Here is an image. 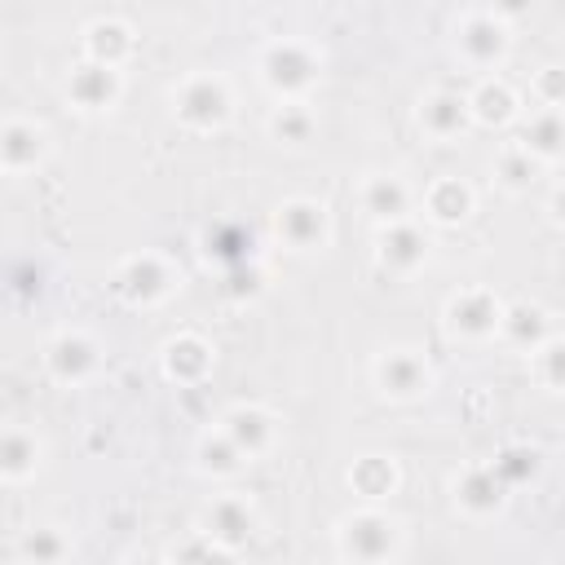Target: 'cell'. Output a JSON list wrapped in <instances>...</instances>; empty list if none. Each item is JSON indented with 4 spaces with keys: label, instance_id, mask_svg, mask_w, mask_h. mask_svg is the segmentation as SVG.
<instances>
[{
    "label": "cell",
    "instance_id": "1",
    "mask_svg": "<svg viewBox=\"0 0 565 565\" xmlns=\"http://www.w3.org/2000/svg\"><path fill=\"white\" fill-rule=\"evenodd\" d=\"M335 552L349 565H393L402 552V525L384 508H358L335 525Z\"/></svg>",
    "mask_w": 565,
    "mask_h": 565
},
{
    "label": "cell",
    "instance_id": "24",
    "mask_svg": "<svg viewBox=\"0 0 565 565\" xmlns=\"http://www.w3.org/2000/svg\"><path fill=\"white\" fill-rule=\"evenodd\" d=\"M512 349H521V353H534V349H543L556 331H552V322H547V313L539 309V305H530V300H516V305H508V313H503V331H499Z\"/></svg>",
    "mask_w": 565,
    "mask_h": 565
},
{
    "label": "cell",
    "instance_id": "12",
    "mask_svg": "<svg viewBox=\"0 0 565 565\" xmlns=\"http://www.w3.org/2000/svg\"><path fill=\"white\" fill-rule=\"evenodd\" d=\"M428 247H433L428 230L415 221H397V225H384L375 234V260H380V269H388L397 278H411L415 269H424Z\"/></svg>",
    "mask_w": 565,
    "mask_h": 565
},
{
    "label": "cell",
    "instance_id": "4",
    "mask_svg": "<svg viewBox=\"0 0 565 565\" xmlns=\"http://www.w3.org/2000/svg\"><path fill=\"white\" fill-rule=\"evenodd\" d=\"M455 49L472 71H494L512 49L508 18L499 9H463L455 22Z\"/></svg>",
    "mask_w": 565,
    "mask_h": 565
},
{
    "label": "cell",
    "instance_id": "27",
    "mask_svg": "<svg viewBox=\"0 0 565 565\" xmlns=\"http://www.w3.org/2000/svg\"><path fill=\"white\" fill-rule=\"evenodd\" d=\"M494 181L508 190V194H521V190H530L534 181H539V172H543V163L521 146V141H508L499 154H494Z\"/></svg>",
    "mask_w": 565,
    "mask_h": 565
},
{
    "label": "cell",
    "instance_id": "10",
    "mask_svg": "<svg viewBox=\"0 0 565 565\" xmlns=\"http://www.w3.org/2000/svg\"><path fill=\"white\" fill-rule=\"evenodd\" d=\"M66 102L75 106V110H84V115H102V110H110L119 97H124V71H115V66H102V62H93V57H79L71 71H66Z\"/></svg>",
    "mask_w": 565,
    "mask_h": 565
},
{
    "label": "cell",
    "instance_id": "7",
    "mask_svg": "<svg viewBox=\"0 0 565 565\" xmlns=\"http://www.w3.org/2000/svg\"><path fill=\"white\" fill-rule=\"evenodd\" d=\"M371 380L388 402H419L433 388V366L419 349L411 344H393L384 353H375L371 362Z\"/></svg>",
    "mask_w": 565,
    "mask_h": 565
},
{
    "label": "cell",
    "instance_id": "32",
    "mask_svg": "<svg viewBox=\"0 0 565 565\" xmlns=\"http://www.w3.org/2000/svg\"><path fill=\"white\" fill-rule=\"evenodd\" d=\"M530 88L543 110H565V66H539Z\"/></svg>",
    "mask_w": 565,
    "mask_h": 565
},
{
    "label": "cell",
    "instance_id": "21",
    "mask_svg": "<svg viewBox=\"0 0 565 565\" xmlns=\"http://www.w3.org/2000/svg\"><path fill=\"white\" fill-rule=\"evenodd\" d=\"M468 106H472V124H481V128H508L521 115V102H516L512 84L499 79V75H481L477 88L468 93Z\"/></svg>",
    "mask_w": 565,
    "mask_h": 565
},
{
    "label": "cell",
    "instance_id": "31",
    "mask_svg": "<svg viewBox=\"0 0 565 565\" xmlns=\"http://www.w3.org/2000/svg\"><path fill=\"white\" fill-rule=\"evenodd\" d=\"M534 468H539V455L525 450V446H508V450L494 459V472L503 477V486H521L525 477H534Z\"/></svg>",
    "mask_w": 565,
    "mask_h": 565
},
{
    "label": "cell",
    "instance_id": "2",
    "mask_svg": "<svg viewBox=\"0 0 565 565\" xmlns=\"http://www.w3.org/2000/svg\"><path fill=\"white\" fill-rule=\"evenodd\" d=\"M172 115L190 132H216L234 115V93L216 71H190L172 84Z\"/></svg>",
    "mask_w": 565,
    "mask_h": 565
},
{
    "label": "cell",
    "instance_id": "17",
    "mask_svg": "<svg viewBox=\"0 0 565 565\" xmlns=\"http://www.w3.org/2000/svg\"><path fill=\"white\" fill-rule=\"evenodd\" d=\"M419 128L424 137L433 141H455L472 128V106H468V93H450V88H437L419 102Z\"/></svg>",
    "mask_w": 565,
    "mask_h": 565
},
{
    "label": "cell",
    "instance_id": "26",
    "mask_svg": "<svg viewBox=\"0 0 565 565\" xmlns=\"http://www.w3.org/2000/svg\"><path fill=\"white\" fill-rule=\"evenodd\" d=\"M318 128V115L309 110V102H278L265 119V132L278 141V146H305Z\"/></svg>",
    "mask_w": 565,
    "mask_h": 565
},
{
    "label": "cell",
    "instance_id": "9",
    "mask_svg": "<svg viewBox=\"0 0 565 565\" xmlns=\"http://www.w3.org/2000/svg\"><path fill=\"white\" fill-rule=\"evenodd\" d=\"M274 234L291 252H322L331 238V216L318 199H287L274 207Z\"/></svg>",
    "mask_w": 565,
    "mask_h": 565
},
{
    "label": "cell",
    "instance_id": "11",
    "mask_svg": "<svg viewBox=\"0 0 565 565\" xmlns=\"http://www.w3.org/2000/svg\"><path fill=\"white\" fill-rule=\"evenodd\" d=\"M199 534L212 539L216 547H230L238 552L252 534H256V508L243 499V494H216L203 516H199Z\"/></svg>",
    "mask_w": 565,
    "mask_h": 565
},
{
    "label": "cell",
    "instance_id": "33",
    "mask_svg": "<svg viewBox=\"0 0 565 565\" xmlns=\"http://www.w3.org/2000/svg\"><path fill=\"white\" fill-rule=\"evenodd\" d=\"M547 216H552V221L565 230V181H561V185L547 194Z\"/></svg>",
    "mask_w": 565,
    "mask_h": 565
},
{
    "label": "cell",
    "instance_id": "13",
    "mask_svg": "<svg viewBox=\"0 0 565 565\" xmlns=\"http://www.w3.org/2000/svg\"><path fill=\"white\" fill-rule=\"evenodd\" d=\"M358 203H362V212L384 230V225L411 221L415 190H411L406 177H397V172H371V177L358 185Z\"/></svg>",
    "mask_w": 565,
    "mask_h": 565
},
{
    "label": "cell",
    "instance_id": "3",
    "mask_svg": "<svg viewBox=\"0 0 565 565\" xmlns=\"http://www.w3.org/2000/svg\"><path fill=\"white\" fill-rule=\"evenodd\" d=\"M260 84L278 97V102H305V93L313 88L318 79V53L305 44V40H269L260 49Z\"/></svg>",
    "mask_w": 565,
    "mask_h": 565
},
{
    "label": "cell",
    "instance_id": "16",
    "mask_svg": "<svg viewBox=\"0 0 565 565\" xmlns=\"http://www.w3.org/2000/svg\"><path fill=\"white\" fill-rule=\"evenodd\" d=\"M49 154V132L44 124L35 119H22V115H9L4 128H0V168L9 177H22V172H35Z\"/></svg>",
    "mask_w": 565,
    "mask_h": 565
},
{
    "label": "cell",
    "instance_id": "34",
    "mask_svg": "<svg viewBox=\"0 0 565 565\" xmlns=\"http://www.w3.org/2000/svg\"><path fill=\"white\" fill-rule=\"evenodd\" d=\"M132 565H159V561H132Z\"/></svg>",
    "mask_w": 565,
    "mask_h": 565
},
{
    "label": "cell",
    "instance_id": "23",
    "mask_svg": "<svg viewBox=\"0 0 565 565\" xmlns=\"http://www.w3.org/2000/svg\"><path fill=\"white\" fill-rule=\"evenodd\" d=\"M40 468V437L26 424H9L0 437V477L4 486H22Z\"/></svg>",
    "mask_w": 565,
    "mask_h": 565
},
{
    "label": "cell",
    "instance_id": "20",
    "mask_svg": "<svg viewBox=\"0 0 565 565\" xmlns=\"http://www.w3.org/2000/svg\"><path fill=\"white\" fill-rule=\"evenodd\" d=\"M132 26L124 22V18H115V13H97L88 26H84V57H93V62H102V66H124L128 62V53H132Z\"/></svg>",
    "mask_w": 565,
    "mask_h": 565
},
{
    "label": "cell",
    "instance_id": "28",
    "mask_svg": "<svg viewBox=\"0 0 565 565\" xmlns=\"http://www.w3.org/2000/svg\"><path fill=\"white\" fill-rule=\"evenodd\" d=\"M66 556H71V539L62 534V525H31L18 539L22 565H62Z\"/></svg>",
    "mask_w": 565,
    "mask_h": 565
},
{
    "label": "cell",
    "instance_id": "30",
    "mask_svg": "<svg viewBox=\"0 0 565 565\" xmlns=\"http://www.w3.org/2000/svg\"><path fill=\"white\" fill-rule=\"evenodd\" d=\"M530 366H534V375H539L543 388L565 393V335H552L543 349H534L530 353Z\"/></svg>",
    "mask_w": 565,
    "mask_h": 565
},
{
    "label": "cell",
    "instance_id": "18",
    "mask_svg": "<svg viewBox=\"0 0 565 565\" xmlns=\"http://www.w3.org/2000/svg\"><path fill=\"white\" fill-rule=\"evenodd\" d=\"M212 362H216L212 344H207L203 335H194V331L172 335V340L163 344V353H159V366H163V375H168L172 384H203L207 371H212Z\"/></svg>",
    "mask_w": 565,
    "mask_h": 565
},
{
    "label": "cell",
    "instance_id": "14",
    "mask_svg": "<svg viewBox=\"0 0 565 565\" xmlns=\"http://www.w3.org/2000/svg\"><path fill=\"white\" fill-rule=\"evenodd\" d=\"M221 433L243 450V459H260L278 446V419L265 411V406H252V402H238L221 415Z\"/></svg>",
    "mask_w": 565,
    "mask_h": 565
},
{
    "label": "cell",
    "instance_id": "22",
    "mask_svg": "<svg viewBox=\"0 0 565 565\" xmlns=\"http://www.w3.org/2000/svg\"><path fill=\"white\" fill-rule=\"evenodd\" d=\"M397 481H402V472L388 455H362V459L349 463V486L366 508H380L397 490Z\"/></svg>",
    "mask_w": 565,
    "mask_h": 565
},
{
    "label": "cell",
    "instance_id": "6",
    "mask_svg": "<svg viewBox=\"0 0 565 565\" xmlns=\"http://www.w3.org/2000/svg\"><path fill=\"white\" fill-rule=\"evenodd\" d=\"M110 287L119 291V300L150 309V305H159V300H168V296L177 291V269H172V260L159 256V252H132V256H124V260L115 265Z\"/></svg>",
    "mask_w": 565,
    "mask_h": 565
},
{
    "label": "cell",
    "instance_id": "19",
    "mask_svg": "<svg viewBox=\"0 0 565 565\" xmlns=\"http://www.w3.org/2000/svg\"><path fill=\"white\" fill-rule=\"evenodd\" d=\"M419 207L433 225H463L477 207V190L463 181V177H437L424 185L419 194Z\"/></svg>",
    "mask_w": 565,
    "mask_h": 565
},
{
    "label": "cell",
    "instance_id": "8",
    "mask_svg": "<svg viewBox=\"0 0 565 565\" xmlns=\"http://www.w3.org/2000/svg\"><path fill=\"white\" fill-rule=\"evenodd\" d=\"M97 366H102V349H97V340H93L88 331L66 327V331H57V335L44 344V371H49V380H57V384H66V388L93 380Z\"/></svg>",
    "mask_w": 565,
    "mask_h": 565
},
{
    "label": "cell",
    "instance_id": "25",
    "mask_svg": "<svg viewBox=\"0 0 565 565\" xmlns=\"http://www.w3.org/2000/svg\"><path fill=\"white\" fill-rule=\"evenodd\" d=\"M543 168L547 163H556L561 154H565V110H534L530 119H525V128H521V137H516Z\"/></svg>",
    "mask_w": 565,
    "mask_h": 565
},
{
    "label": "cell",
    "instance_id": "15",
    "mask_svg": "<svg viewBox=\"0 0 565 565\" xmlns=\"http://www.w3.org/2000/svg\"><path fill=\"white\" fill-rule=\"evenodd\" d=\"M450 499H455V508H459L463 516L486 521V516H494V512L503 508L508 486H503V477L494 472V463H468V468L455 477Z\"/></svg>",
    "mask_w": 565,
    "mask_h": 565
},
{
    "label": "cell",
    "instance_id": "5",
    "mask_svg": "<svg viewBox=\"0 0 565 565\" xmlns=\"http://www.w3.org/2000/svg\"><path fill=\"white\" fill-rule=\"evenodd\" d=\"M503 313L508 305L490 291V287H459L446 296V331L455 340H468V344H481V340H494L503 331Z\"/></svg>",
    "mask_w": 565,
    "mask_h": 565
},
{
    "label": "cell",
    "instance_id": "29",
    "mask_svg": "<svg viewBox=\"0 0 565 565\" xmlns=\"http://www.w3.org/2000/svg\"><path fill=\"white\" fill-rule=\"evenodd\" d=\"M194 459H199V468L207 472V477H238L243 468H247V459H243V450L216 428V433H203L199 437V446H194Z\"/></svg>",
    "mask_w": 565,
    "mask_h": 565
}]
</instances>
